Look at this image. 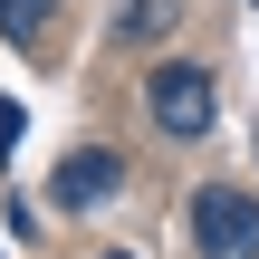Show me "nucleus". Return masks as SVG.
I'll return each mask as SVG.
<instances>
[{"instance_id":"f257e3e1","label":"nucleus","mask_w":259,"mask_h":259,"mask_svg":"<svg viewBox=\"0 0 259 259\" xmlns=\"http://www.w3.org/2000/svg\"><path fill=\"white\" fill-rule=\"evenodd\" d=\"M192 240H202V259H259V202L231 183L192 192Z\"/></svg>"},{"instance_id":"f03ea898","label":"nucleus","mask_w":259,"mask_h":259,"mask_svg":"<svg viewBox=\"0 0 259 259\" xmlns=\"http://www.w3.org/2000/svg\"><path fill=\"white\" fill-rule=\"evenodd\" d=\"M144 96H154V125H163L173 144H202V135H211V115H221V96H211V77H202V67H154V87H144Z\"/></svg>"},{"instance_id":"7ed1b4c3","label":"nucleus","mask_w":259,"mask_h":259,"mask_svg":"<svg viewBox=\"0 0 259 259\" xmlns=\"http://www.w3.org/2000/svg\"><path fill=\"white\" fill-rule=\"evenodd\" d=\"M115 192H125V163H115L106 144H87V154L58 163V211H96V202H115Z\"/></svg>"},{"instance_id":"20e7f679","label":"nucleus","mask_w":259,"mask_h":259,"mask_svg":"<svg viewBox=\"0 0 259 259\" xmlns=\"http://www.w3.org/2000/svg\"><path fill=\"white\" fill-rule=\"evenodd\" d=\"M115 38H135V48H154V38H173V0H125V19H115Z\"/></svg>"},{"instance_id":"39448f33","label":"nucleus","mask_w":259,"mask_h":259,"mask_svg":"<svg viewBox=\"0 0 259 259\" xmlns=\"http://www.w3.org/2000/svg\"><path fill=\"white\" fill-rule=\"evenodd\" d=\"M48 10H58V0H0V38H10V48H38V38H48Z\"/></svg>"},{"instance_id":"423d86ee","label":"nucleus","mask_w":259,"mask_h":259,"mask_svg":"<svg viewBox=\"0 0 259 259\" xmlns=\"http://www.w3.org/2000/svg\"><path fill=\"white\" fill-rule=\"evenodd\" d=\"M106 259H125V250H106Z\"/></svg>"}]
</instances>
